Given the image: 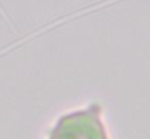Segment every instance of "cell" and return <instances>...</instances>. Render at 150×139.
Here are the masks:
<instances>
[{"label":"cell","instance_id":"obj_1","mask_svg":"<svg viewBox=\"0 0 150 139\" xmlns=\"http://www.w3.org/2000/svg\"><path fill=\"white\" fill-rule=\"evenodd\" d=\"M100 113L102 107L98 103L66 113L55 123L49 139H108Z\"/></svg>","mask_w":150,"mask_h":139}]
</instances>
